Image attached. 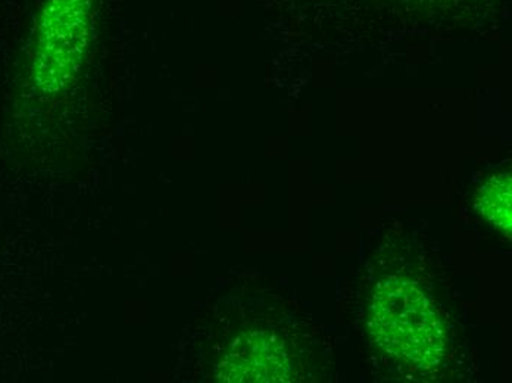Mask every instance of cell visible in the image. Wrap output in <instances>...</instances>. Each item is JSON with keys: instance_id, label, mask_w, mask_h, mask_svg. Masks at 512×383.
Returning <instances> with one entry per match:
<instances>
[{"instance_id": "obj_2", "label": "cell", "mask_w": 512, "mask_h": 383, "mask_svg": "<svg viewBox=\"0 0 512 383\" xmlns=\"http://www.w3.org/2000/svg\"><path fill=\"white\" fill-rule=\"evenodd\" d=\"M398 283L402 295L389 298V317H374L376 322L386 323L389 338L384 344L401 345L398 356L411 358L414 363H433V356L439 354L442 344L435 311L411 282Z\"/></svg>"}, {"instance_id": "obj_1", "label": "cell", "mask_w": 512, "mask_h": 383, "mask_svg": "<svg viewBox=\"0 0 512 383\" xmlns=\"http://www.w3.org/2000/svg\"><path fill=\"white\" fill-rule=\"evenodd\" d=\"M98 24V0H45L31 30L30 80L37 93L56 95L77 76Z\"/></svg>"}, {"instance_id": "obj_3", "label": "cell", "mask_w": 512, "mask_h": 383, "mask_svg": "<svg viewBox=\"0 0 512 383\" xmlns=\"http://www.w3.org/2000/svg\"><path fill=\"white\" fill-rule=\"evenodd\" d=\"M480 213L493 226L511 235V174H499L480 189L477 196Z\"/></svg>"}]
</instances>
